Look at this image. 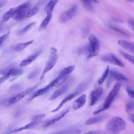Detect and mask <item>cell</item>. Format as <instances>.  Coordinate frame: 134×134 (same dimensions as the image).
Masks as SVG:
<instances>
[{
    "mask_svg": "<svg viewBox=\"0 0 134 134\" xmlns=\"http://www.w3.org/2000/svg\"><path fill=\"white\" fill-rule=\"evenodd\" d=\"M126 123L121 118L114 117L111 119L106 125V130L109 134H118L125 128Z\"/></svg>",
    "mask_w": 134,
    "mask_h": 134,
    "instance_id": "obj_1",
    "label": "cell"
},
{
    "mask_svg": "<svg viewBox=\"0 0 134 134\" xmlns=\"http://www.w3.org/2000/svg\"><path fill=\"white\" fill-rule=\"evenodd\" d=\"M121 86V84L120 82H118L116 83L106 97L103 105L94 111L93 113V114H97L109 107L120 90Z\"/></svg>",
    "mask_w": 134,
    "mask_h": 134,
    "instance_id": "obj_2",
    "label": "cell"
},
{
    "mask_svg": "<svg viewBox=\"0 0 134 134\" xmlns=\"http://www.w3.org/2000/svg\"><path fill=\"white\" fill-rule=\"evenodd\" d=\"M31 5L32 2L29 1L16 7L15 13L13 18L18 21H21L26 18Z\"/></svg>",
    "mask_w": 134,
    "mask_h": 134,
    "instance_id": "obj_3",
    "label": "cell"
},
{
    "mask_svg": "<svg viewBox=\"0 0 134 134\" xmlns=\"http://www.w3.org/2000/svg\"><path fill=\"white\" fill-rule=\"evenodd\" d=\"M88 39L89 50L87 58L89 59L98 55L100 51V46L98 39L93 34L90 35Z\"/></svg>",
    "mask_w": 134,
    "mask_h": 134,
    "instance_id": "obj_4",
    "label": "cell"
},
{
    "mask_svg": "<svg viewBox=\"0 0 134 134\" xmlns=\"http://www.w3.org/2000/svg\"><path fill=\"white\" fill-rule=\"evenodd\" d=\"M57 49L54 48H52L51 49V55L44 69L40 79H43L45 74L51 70L55 65L58 57L57 54Z\"/></svg>",
    "mask_w": 134,
    "mask_h": 134,
    "instance_id": "obj_5",
    "label": "cell"
},
{
    "mask_svg": "<svg viewBox=\"0 0 134 134\" xmlns=\"http://www.w3.org/2000/svg\"><path fill=\"white\" fill-rule=\"evenodd\" d=\"M77 9V5L74 4L69 9L63 13L60 16L59 21L61 23H66L75 14Z\"/></svg>",
    "mask_w": 134,
    "mask_h": 134,
    "instance_id": "obj_6",
    "label": "cell"
},
{
    "mask_svg": "<svg viewBox=\"0 0 134 134\" xmlns=\"http://www.w3.org/2000/svg\"><path fill=\"white\" fill-rule=\"evenodd\" d=\"M102 60L104 62L109 63L122 67H124V64L115 55L109 53L103 55L101 58Z\"/></svg>",
    "mask_w": 134,
    "mask_h": 134,
    "instance_id": "obj_7",
    "label": "cell"
},
{
    "mask_svg": "<svg viewBox=\"0 0 134 134\" xmlns=\"http://www.w3.org/2000/svg\"><path fill=\"white\" fill-rule=\"evenodd\" d=\"M57 80L55 79L45 87L36 91L29 99V101H31L35 98L46 93L53 87L55 86Z\"/></svg>",
    "mask_w": 134,
    "mask_h": 134,
    "instance_id": "obj_8",
    "label": "cell"
},
{
    "mask_svg": "<svg viewBox=\"0 0 134 134\" xmlns=\"http://www.w3.org/2000/svg\"><path fill=\"white\" fill-rule=\"evenodd\" d=\"M103 88L102 87H97L94 89L90 94L91 101L90 105H94L102 94Z\"/></svg>",
    "mask_w": 134,
    "mask_h": 134,
    "instance_id": "obj_9",
    "label": "cell"
},
{
    "mask_svg": "<svg viewBox=\"0 0 134 134\" xmlns=\"http://www.w3.org/2000/svg\"><path fill=\"white\" fill-rule=\"evenodd\" d=\"M37 87V86L36 85L29 87L22 92L11 99L9 101V103L11 104H12L17 102L31 92L35 89Z\"/></svg>",
    "mask_w": 134,
    "mask_h": 134,
    "instance_id": "obj_10",
    "label": "cell"
},
{
    "mask_svg": "<svg viewBox=\"0 0 134 134\" xmlns=\"http://www.w3.org/2000/svg\"><path fill=\"white\" fill-rule=\"evenodd\" d=\"M70 108L66 109L56 115L52 119L48 121L45 125L47 127L52 125L59 121L69 112Z\"/></svg>",
    "mask_w": 134,
    "mask_h": 134,
    "instance_id": "obj_11",
    "label": "cell"
},
{
    "mask_svg": "<svg viewBox=\"0 0 134 134\" xmlns=\"http://www.w3.org/2000/svg\"><path fill=\"white\" fill-rule=\"evenodd\" d=\"M69 86V81L64 83L55 91L50 97V99L53 100L61 95L68 90Z\"/></svg>",
    "mask_w": 134,
    "mask_h": 134,
    "instance_id": "obj_12",
    "label": "cell"
},
{
    "mask_svg": "<svg viewBox=\"0 0 134 134\" xmlns=\"http://www.w3.org/2000/svg\"><path fill=\"white\" fill-rule=\"evenodd\" d=\"M108 116L107 114L96 116L88 119L86 121L85 124L87 125H91L100 122L107 119Z\"/></svg>",
    "mask_w": 134,
    "mask_h": 134,
    "instance_id": "obj_13",
    "label": "cell"
},
{
    "mask_svg": "<svg viewBox=\"0 0 134 134\" xmlns=\"http://www.w3.org/2000/svg\"><path fill=\"white\" fill-rule=\"evenodd\" d=\"M42 51L41 50L37 51L34 54L22 61L20 64V66H22L28 65L37 58L41 53Z\"/></svg>",
    "mask_w": 134,
    "mask_h": 134,
    "instance_id": "obj_14",
    "label": "cell"
},
{
    "mask_svg": "<svg viewBox=\"0 0 134 134\" xmlns=\"http://www.w3.org/2000/svg\"><path fill=\"white\" fill-rule=\"evenodd\" d=\"M81 92L76 91L70 94L67 96L61 102L56 108L52 111V112H55L58 110L66 102L71 100L79 94Z\"/></svg>",
    "mask_w": 134,
    "mask_h": 134,
    "instance_id": "obj_15",
    "label": "cell"
},
{
    "mask_svg": "<svg viewBox=\"0 0 134 134\" xmlns=\"http://www.w3.org/2000/svg\"><path fill=\"white\" fill-rule=\"evenodd\" d=\"M86 95L83 94L76 99L73 103V108L75 110H77L82 107L86 101Z\"/></svg>",
    "mask_w": 134,
    "mask_h": 134,
    "instance_id": "obj_16",
    "label": "cell"
},
{
    "mask_svg": "<svg viewBox=\"0 0 134 134\" xmlns=\"http://www.w3.org/2000/svg\"><path fill=\"white\" fill-rule=\"evenodd\" d=\"M118 43L120 46L124 49L132 53H134L133 43L124 40H119L118 41Z\"/></svg>",
    "mask_w": 134,
    "mask_h": 134,
    "instance_id": "obj_17",
    "label": "cell"
},
{
    "mask_svg": "<svg viewBox=\"0 0 134 134\" xmlns=\"http://www.w3.org/2000/svg\"><path fill=\"white\" fill-rule=\"evenodd\" d=\"M109 72L111 76L118 81L124 82L129 81L128 78L121 73L113 70L110 71Z\"/></svg>",
    "mask_w": 134,
    "mask_h": 134,
    "instance_id": "obj_18",
    "label": "cell"
},
{
    "mask_svg": "<svg viewBox=\"0 0 134 134\" xmlns=\"http://www.w3.org/2000/svg\"><path fill=\"white\" fill-rule=\"evenodd\" d=\"M42 2H39L35 5L33 7L31 8L26 15V18H28L36 14L38 11Z\"/></svg>",
    "mask_w": 134,
    "mask_h": 134,
    "instance_id": "obj_19",
    "label": "cell"
},
{
    "mask_svg": "<svg viewBox=\"0 0 134 134\" xmlns=\"http://www.w3.org/2000/svg\"><path fill=\"white\" fill-rule=\"evenodd\" d=\"M52 17V14H47L46 18L41 23L39 28V30H42L45 29L47 26Z\"/></svg>",
    "mask_w": 134,
    "mask_h": 134,
    "instance_id": "obj_20",
    "label": "cell"
},
{
    "mask_svg": "<svg viewBox=\"0 0 134 134\" xmlns=\"http://www.w3.org/2000/svg\"><path fill=\"white\" fill-rule=\"evenodd\" d=\"M58 0H51L47 4L45 9L47 14H52V12L55 6L58 3Z\"/></svg>",
    "mask_w": 134,
    "mask_h": 134,
    "instance_id": "obj_21",
    "label": "cell"
},
{
    "mask_svg": "<svg viewBox=\"0 0 134 134\" xmlns=\"http://www.w3.org/2000/svg\"><path fill=\"white\" fill-rule=\"evenodd\" d=\"M16 7L10 8L5 13L3 16L2 21L6 22L8 21L11 17H13L15 13Z\"/></svg>",
    "mask_w": 134,
    "mask_h": 134,
    "instance_id": "obj_22",
    "label": "cell"
},
{
    "mask_svg": "<svg viewBox=\"0 0 134 134\" xmlns=\"http://www.w3.org/2000/svg\"><path fill=\"white\" fill-rule=\"evenodd\" d=\"M75 68V66L74 65L68 66L62 70L59 75L62 76H66L69 75L70 73L74 70Z\"/></svg>",
    "mask_w": 134,
    "mask_h": 134,
    "instance_id": "obj_23",
    "label": "cell"
},
{
    "mask_svg": "<svg viewBox=\"0 0 134 134\" xmlns=\"http://www.w3.org/2000/svg\"><path fill=\"white\" fill-rule=\"evenodd\" d=\"M82 3L85 9L88 11L92 12L94 10V7L90 1H83Z\"/></svg>",
    "mask_w": 134,
    "mask_h": 134,
    "instance_id": "obj_24",
    "label": "cell"
},
{
    "mask_svg": "<svg viewBox=\"0 0 134 134\" xmlns=\"http://www.w3.org/2000/svg\"><path fill=\"white\" fill-rule=\"evenodd\" d=\"M90 31L89 25L86 24L82 28L81 31V35L83 38H86L88 35Z\"/></svg>",
    "mask_w": 134,
    "mask_h": 134,
    "instance_id": "obj_25",
    "label": "cell"
},
{
    "mask_svg": "<svg viewBox=\"0 0 134 134\" xmlns=\"http://www.w3.org/2000/svg\"><path fill=\"white\" fill-rule=\"evenodd\" d=\"M33 42V40H32L25 43L19 44L15 47V49L18 51H22L32 43Z\"/></svg>",
    "mask_w": 134,
    "mask_h": 134,
    "instance_id": "obj_26",
    "label": "cell"
},
{
    "mask_svg": "<svg viewBox=\"0 0 134 134\" xmlns=\"http://www.w3.org/2000/svg\"><path fill=\"white\" fill-rule=\"evenodd\" d=\"M89 50V45L88 44L79 48L77 50V53L80 54H87Z\"/></svg>",
    "mask_w": 134,
    "mask_h": 134,
    "instance_id": "obj_27",
    "label": "cell"
},
{
    "mask_svg": "<svg viewBox=\"0 0 134 134\" xmlns=\"http://www.w3.org/2000/svg\"><path fill=\"white\" fill-rule=\"evenodd\" d=\"M23 72V70L20 69L12 68L9 70V75L10 76H15L21 75Z\"/></svg>",
    "mask_w": 134,
    "mask_h": 134,
    "instance_id": "obj_28",
    "label": "cell"
},
{
    "mask_svg": "<svg viewBox=\"0 0 134 134\" xmlns=\"http://www.w3.org/2000/svg\"><path fill=\"white\" fill-rule=\"evenodd\" d=\"M119 53L125 58L131 64H134V58L133 56L122 51H120Z\"/></svg>",
    "mask_w": 134,
    "mask_h": 134,
    "instance_id": "obj_29",
    "label": "cell"
},
{
    "mask_svg": "<svg viewBox=\"0 0 134 134\" xmlns=\"http://www.w3.org/2000/svg\"><path fill=\"white\" fill-rule=\"evenodd\" d=\"M109 27L111 29H113L114 31H116L119 33H120L121 34L127 37H129V36L126 32L124 30L121 29L118 27H117L111 25H110L109 26Z\"/></svg>",
    "mask_w": 134,
    "mask_h": 134,
    "instance_id": "obj_30",
    "label": "cell"
},
{
    "mask_svg": "<svg viewBox=\"0 0 134 134\" xmlns=\"http://www.w3.org/2000/svg\"><path fill=\"white\" fill-rule=\"evenodd\" d=\"M109 66L108 65L103 74L101 77L98 81V83L99 84H102L106 79L109 73Z\"/></svg>",
    "mask_w": 134,
    "mask_h": 134,
    "instance_id": "obj_31",
    "label": "cell"
},
{
    "mask_svg": "<svg viewBox=\"0 0 134 134\" xmlns=\"http://www.w3.org/2000/svg\"><path fill=\"white\" fill-rule=\"evenodd\" d=\"M134 102L132 101L128 102L126 105V111L127 113L130 112L134 110Z\"/></svg>",
    "mask_w": 134,
    "mask_h": 134,
    "instance_id": "obj_32",
    "label": "cell"
},
{
    "mask_svg": "<svg viewBox=\"0 0 134 134\" xmlns=\"http://www.w3.org/2000/svg\"><path fill=\"white\" fill-rule=\"evenodd\" d=\"M39 122L38 121H33L30 123L23 127L24 130L29 129L35 127Z\"/></svg>",
    "mask_w": 134,
    "mask_h": 134,
    "instance_id": "obj_33",
    "label": "cell"
},
{
    "mask_svg": "<svg viewBox=\"0 0 134 134\" xmlns=\"http://www.w3.org/2000/svg\"><path fill=\"white\" fill-rule=\"evenodd\" d=\"M35 23V21H32L30 23L20 30V34H22L26 32L33 27Z\"/></svg>",
    "mask_w": 134,
    "mask_h": 134,
    "instance_id": "obj_34",
    "label": "cell"
},
{
    "mask_svg": "<svg viewBox=\"0 0 134 134\" xmlns=\"http://www.w3.org/2000/svg\"><path fill=\"white\" fill-rule=\"evenodd\" d=\"M39 72V70L36 69L30 73L27 76V78L29 79H34L38 75Z\"/></svg>",
    "mask_w": 134,
    "mask_h": 134,
    "instance_id": "obj_35",
    "label": "cell"
},
{
    "mask_svg": "<svg viewBox=\"0 0 134 134\" xmlns=\"http://www.w3.org/2000/svg\"><path fill=\"white\" fill-rule=\"evenodd\" d=\"M9 34V32H8L0 37V46L7 40Z\"/></svg>",
    "mask_w": 134,
    "mask_h": 134,
    "instance_id": "obj_36",
    "label": "cell"
},
{
    "mask_svg": "<svg viewBox=\"0 0 134 134\" xmlns=\"http://www.w3.org/2000/svg\"><path fill=\"white\" fill-rule=\"evenodd\" d=\"M126 91L129 96L132 99L134 98V92L133 90L130 87L126 88Z\"/></svg>",
    "mask_w": 134,
    "mask_h": 134,
    "instance_id": "obj_37",
    "label": "cell"
},
{
    "mask_svg": "<svg viewBox=\"0 0 134 134\" xmlns=\"http://www.w3.org/2000/svg\"><path fill=\"white\" fill-rule=\"evenodd\" d=\"M86 134H106V133L103 131L97 130L91 131Z\"/></svg>",
    "mask_w": 134,
    "mask_h": 134,
    "instance_id": "obj_38",
    "label": "cell"
},
{
    "mask_svg": "<svg viewBox=\"0 0 134 134\" xmlns=\"http://www.w3.org/2000/svg\"><path fill=\"white\" fill-rule=\"evenodd\" d=\"M21 87L20 85L16 84L10 87V91H15L19 89Z\"/></svg>",
    "mask_w": 134,
    "mask_h": 134,
    "instance_id": "obj_39",
    "label": "cell"
},
{
    "mask_svg": "<svg viewBox=\"0 0 134 134\" xmlns=\"http://www.w3.org/2000/svg\"><path fill=\"white\" fill-rule=\"evenodd\" d=\"M46 115L44 114L38 115L35 116L33 119V121H36L44 117Z\"/></svg>",
    "mask_w": 134,
    "mask_h": 134,
    "instance_id": "obj_40",
    "label": "cell"
},
{
    "mask_svg": "<svg viewBox=\"0 0 134 134\" xmlns=\"http://www.w3.org/2000/svg\"><path fill=\"white\" fill-rule=\"evenodd\" d=\"M128 23L131 29L134 31V20L133 19H130L128 20Z\"/></svg>",
    "mask_w": 134,
    "mask_h": 134,
    "instance_id": "obj_41",
    "label": "cell"
},
{
    "mask_svg": "<svg viewBox=\"0 0 134 134\" xmlns=\"http://www.w3.org/2000/svg\"><path fill=\"white\" fill-rule=\"evenodd\" d=\"M22 114V111L21 110L19 109L17 110L14 113L13 118L14 119H16L19 118Z\"/></svg>",
    "mask_w": 134,
    "mask_h": 134,
    "instance_id": "obj_42",
    "label": "cell"
},
{
    "mask_svg": "<svg viewBox=\"0 0 134 134\" xmlns=\"http://www.w3.org/2000/svg\"><path fill=\"white\" fill-rule=\"evenodd\" d=\"M9 69H4L0 70V74L4 75L9 74Z\"/></svg>",
    "mask_w": 134,
    "mask_h": 134,
    "instance_id": "obj_43",
    "label": "cell"
},
{
    "mask_svg": "<svg viewBox=\"0 0 134 134\" xmlns=\"http://www.w3.org/2000/svg\"><path fill=\"white\" fill-rule=\"evenodd\" d=\"M10 75L9 74L5 75L4 76L0 78V84L3 82L7 79L9 77Z\"/></svg>",
    "mask_w": 134,
    "mask_h": 134,
    "instance_id": "obj_44",
    "label": "cell"
},
{
    "mask_svg": "<svg viewBox=\"0 0 134 134\" xmlns=\"http://www.w3.org/2000/svg\"><path fill=\"white\" fill-rule=\"evenodd\" d=\"M127 118L128 120L133 124L134 123V115L129 114L127 115Z\"/></svg>",
    "mask_w": 134,
    "mask_h": 134,
    "instance_id": "obj_45",
    "label": "cell"
},
{
    "mask_svg": "<svg viewBox=\"0 0 134 134\" xmlns=\"http://www.w3.org/2000/svg\"><path fill=\"white\" fill-rule=\"evenodd\" d=\"M7 1H0V8L7 4Z\"/></svg>",
    "mask_w": 134,
    "mask_h": 134,
    "instance_id": "obj_46",
    "label": "cell"
},
{
    "mask_svg": "<svg viewBox=\"0 0 134 134\" xmlns=\"http://www.w3.org/2000/svg\"><path fill=\"white\" fill-rule=\"evenodd\" d=\"M64 131H63L54 134H65V132Z\"/></svg>",
    "mask_w": 134,
    "mask_h": 134,
    "instance_id": "obj_47",
    "label": "cell"
},
{
    "mask_svg": "<svg viewBox=\"0 0 134 134\" xmlns=\"http://www.w3.org/2000/svg\"><path fill=\"white\" fill-rule=\"evenodd\" d=\"M93 1L94 2L97 3H99L100 2V1L99 0H94Z\"/></svg>",
    "mask_w": 134,
    "mask_h": 134,
    "instance_id": "obj_48",
    "label": "cell"
},
{
    "mask_svg": "<svg viewBox=\"0 0 134 134\" xmlns=\"http://www.w3.org/2000/svg\"><path fill=\"white\" fill-rule=\"evenodd\" d=\"M127 1L129 2H131V3H132V2H133V0H127Z\"/></svg>",
    "mask_w": 134,
    "mask_h": 134,
    "instance_id": "obj_49",
    "label": "cell"
}]
</instances>
